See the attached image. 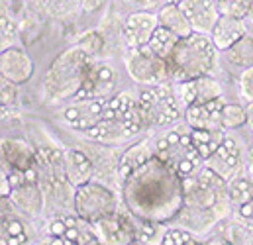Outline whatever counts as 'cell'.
Here are the masks:
<instances>
[{"instance_id":"cell-1","label":"cell","mask_w":253,"mask_h":245,"mask_svg":"<svg viewBox=\"0 0 253 245\" xmlns=\"http://www.w3.org/2000/svg\"><path fill=\"white\" fill-rule=\"evenodd\" d=\"M127 212L149 222H173L185 206L183 179L157 155L122 183Z\"/></svg>"},{"instance_id":"cell-2","label":"cell","mask_w":253,"mask_h":245,"mask_svg":"<svg viewBox=\"0 0 253 245\" xmlns=\"http://www.w3.org/2000/svg\"><path fill=\"white\" fill-rule=\"evenodd\" d=\"M218 61V47L214 45L210 36L192 34L189 38H181L173 55L169 57L171 81L187 82L192 79H200L212 75Z\"/></svg>"},{"instance_id":"cell-3","label":"cell","mask_w":253,"mask_h":245,"mask_svg":"<svg viewBox=\"0 0 253 245\" xmlns=\"http://www.w3.org/2000/svg\"><path fill=\"white\" fill-rule=\"evenodd\" d=\"M92 57H88L83 49L77 45L65 49L59 53L53 63L49 65L45 77H43V94L51 102H61V100H73L77 92L83 86L86 67Z\"/></svg>"},{"instance_id":"cell-4","label":"cell","mask_w":253,"mask_h":245,"mask_svg":"<svg viewBox=\"0 0 253 245\" xmlns=\"http://www.w3.org/2000/svg\"><path fill=\"white\" fill-rule=\"evenodd\" d=\"M137 106L145 127L171 125L181 118V100L173 82L143 88L137 96Z\"/></svg>"},{"instance_id":"cell-5","label":"cell","mask_w":253,"mask_h":245,"mask_svg":"<svg viewBox=\"0 0 253 245\" xmlns=\"http://www.w3.org/2000/svg\"><path fill=\"white\" fill-rule=\"evenodd\" d=\"M155 155L165 161L181 179L194 177L204 165V159L194 147L190 133L169 131L155 143Z\"/></svg>"},{"instance_id":"cell-6","label":"cell","mask_w":253,"mask_h":245,"mask_svg":"<svg viewBox=\"0 0 253 245\" xmlns=\"http://www.w3.org/2000/svg\"><path fill=\"white\" fill-rule=\"evenodd\" d=\"M124 67L133 82H139L145 86L173 82L169 61L159 57L149 45L137 47V49H127L126 57H124Z\"/></svg>"},{"instance_id":"cell-7","label":"cell","mask_w":253,"mask_h":245,"mask_svg":"<svg viewBox=\"0 0 253 245\" xmlns=\"http://www.w3.org/2000/svg\"><path fill=\"white\" fill-rule=\"evenodd\" d=\"M118 212V200L116 194L100 183L81 184L75 190V214L83 220V222H96L104 216H110Z\"/></svg>"},{"instance_id":"cell-8","label":"cell","mask_w":253,"mask_h":245,"mask_svg":"<svg viewBox=\"0 0 253 245\" xmlns=\"http://www.w3.org/2000/svg\"><path fill=\"white\" fill-rule=\"evenodd\" d=\"M96 242L102 245H133L137 244V218L133 214L114 212L90 224Z\"/></svg>"},{"instance_id":"cell-9","label":"cell","mask_w":253,"mask_h":245,"mask_svg":"<svg viewBox=\"0 0 253 245\" xmlns=\"http://www.w3.org/2000/svg\"><path fill=\"white\" fill-rule=\"evenodd\" d=\"M114 84H116V75L110 65L102 61H96L94 57L90 59L84 81L81 90L71 102H81V100H94V98H108L114 94Z\"/></svg>"},{"instance_id":"cell-10","label":"cell","mask_w":253,"mask_h":245,"mask_svg":"<svg viewBox=\"0 0 253 245\" xmlns=\"http://www.w3.org/2000/svg\"><path fill=\"white\" fill-rule=\"evenodd\" d=\"M159 16L147 10H139V12H131L127 14V18L122 24L120 30V38L124 41L127 49H137V47H145L149 45L153 34L159 28Z\"/></svg>"},{"instance_id":"cell-11","label":"cell","mask_w":253,"mask_h":245,"mask_svg":"<svg viewBox=\"0 0 253 245\" xmlns=\"http://www.w3.org/2000/svg\"><path fill=\"white\" fill-rule=\"evenodd\" d=\"M204 167L212 169L216 175H220L224 181H232L238 175H242L244 167V157H242V147L236 137L226 135L222 145L204 161Z\"/></svg>"},{"instance_id":"cell-12","label":"cell","mask_w":253,"mask_h":245,"mask_svg":"<svg viewBox=\"0 0 253 245\" xmlns=\"http://www.w3.org/2000/svg\"><path fill=\"white\" fill-rule=\"evenodd\" d=\"M108 98H94V100H81V102H71L63 112V118L67 125L75 131L88 133L94 129L104 118Z\"/></svg>"},{"instance_id":"cell-13","label":"cell","mask_w":253,"mask_h":245,"mask_svg":"<svg viewBox=\"0 0 253 245\" xmlns=\"http://www.w3.org/2000/svg\"><path fill=\"white\" fill-rule=\"evenodd\" d=\"M38 184L42 186L43 192H47L51 186L67 181L65 175V157L61 149H51V147H40L36 153V163H34Z\"/></svg>"},{"instance_id":"cell-14","label":"cell","mask_w":253,"mask_h":245,"mask_svg":"<svg viewBox=\"0 0 253 245\" xmlns=\"http://www.w3.org/2000/svg\"><path fill=\"white\" fill-rule=\"evenodd\" d=\"M175 90H177V96L185 108L192 106V104L212 102L216 98H222V94H224L222 84L210 75L200 77V79H192L187 82H177Z\"/></svg>"},{"instance_id":"cell-15","label":"cell","mask_w":253,"mask_h":245,"mask_svg":"<svg viewBox=\"0 0 253 245\" xmlns=\"http://www.w3.org/2000/svg\"><path fill=\"white\" fill-rule=\"evenodd\" d=\"M179 6L189 18L194 34L212 36V30L222 16L218 10V0H183Z\"/></svg>"},{"instance_id":"cell-16","label":"cell","mask_w":253,"mask_h":245,"mask_svg":"<svg viewBox=\"0 0 253 245\" xmlns=\"http://www.w3.org/2000/svg\"><path fill=\"white\" fill-rule=\"evenodd\" d=\"M10 202L14 210L28 220H38L45 210V194L38 183L26 181L20 186H16L10 194Z\"/></svg>"},{"instance_id":"cell-17","label":"cell","mask_w":253,"mask_h":245,"mask_svg":"<svg viewBox=\"0 0 253 245\" xmlns=\"http://www.w3.org/2000/svg\"><path fill=\"white\" fill-rule=\"evenodd\" d=\"M0 75L14 84H26L34 77V63L20 47L0 51Z\"/></svg>"},{"instance_id":"cell-18","label":"cell","mask_w":253,"mask_h":245,"mask_svg":"<svg viewBox=\"0 0 253 245\" xmlns=\"http://www.w3.org/2000/svg\"><path fill=\"white\" fill-rule=\"evenodd\" d=\"M224 100L216 98L204 104H192L185 108V120L192 129H224L222 127V108Z\"/></svg>"},{"instance_id":"cell-19","label":"cell","mask_w":253,"mask_h":245,"mask_svg":"<svg viewBox=\"0 0 253 245\" xmlns=\"http://www.w3.org/2000/svg\"><path fill=\"white\" fill-rule=\"evenodd\" d=\"M63 157L67 181L75 188L92 181V177L96 175V169H94L92 159L84 151H81V149H63Z\"/></svg>"},{"instance_id":"cell-20","label":"cell","mask_w":253,"mask_h":245,"mask_svg":"<svg viewBox=\"0 0 253 245\" xmlns=\"http://www.w3.org/2000/svg\"><path fill=\"white\" fill-rule=\"evenodd\" d=\"M36 153L28 141L24 139H4L2 141V163L16 171H28L36 163Z\"/></svg>"},{"instance_id":"cell-21","label":"cell","mask_w":253,"mask_h":245,"mask_svg":"<svg viewBox=\"0 0 253 245\" xmlns=\"http://www.w3.org/2000/svg\"><path fill=\"white\" fill-rule=\"evenodd\" d=\"M248 36L246 20H236L228 16H220L216 28L212 30V41L218 47V51H228L232 45H236L242 38Z\"/></svg>"},{"instance_id":"cell-22","label":"cell","mask_w":253,"mask_h":245,"mask_svg":"<svg viewBox=\"0 0 253 245\" xmlns=\"http://www.w3.org/2000/svg\"><path fill=\"white\" fill-rule=\"evenodd\" d=\"M173 222H177V228H183V230L190 232L192 236H198V234L210 232L212 226L216 222H220V220H218L214 210H202V208L183 206V210L179 212V216Z\"/></svg>"},{"instance_id":"cell-23","label":"cell","mask_w":253,"mask_h":245,"mask_svg":"<svg viewBox=\"0 0 253 245\" xmlns=\"http://www.w3.org/2000/svg\"><path fill=\"white\" fill-rule=\"evenodd\" d=\"M155 157V147L145 139V141H137L133 145H129L126 151L120 155V167H118V179H120V184L126 181L127 177L143 167L147 161H151Z\"/></svg>"},{"instance_id":"cell-24","label":"cell","mask_w":253,"mask_h":245,"mask_svg":"<svg viewBox=\"0 0 253 245\" xmlns=\"http://www.w3.org/2000/svg\"><path fill=\"white\" fill-rule=\"evenodd\" d=\"M75 190L77 188L69 181L51 186L47 192H43L45 194V210L43 212L55 210V218L75 214Z\"/></svg>"},{"instance_id":"cell-25","label":"cell","mask_w":253,"mask_h":245,"mask_svg":"<svg viewBox=\"0 0 253 245\" xmlns=\"http://www.w3.org/2000/svg\"><path fill=\"white\" fill-rule=\"evenodd\" d=\"M157 16H159V24H161L163 28L171 30L173 34H177L179 38H189V36L194 34L189 18L185 16V12L181 10L179 4L165 2V6L157 12Z\"/></svg>"},{"instance_id":"cell-26","label":"cell","mask_w":253,"mask_h":245,"mask_svg":"<svg viewBox=\"0 0 253 245\" xmlns=\"http://www.w3.org/2000/svg\"><path fill=\"white\" fill-rule=\"evenodd\" d=\"M190 135H192L194 147L198 149L200 157L206 161L222 145V141L226 139L228 133H226V129H192Z\"/></svg>"},{"instance_id":"cell-27","label":"cell","mask_w":253,"mask_h":245,"mask_svg":"<svg viewBox=\"0 0 253 245\" xmlns=\"http://www.w3.org/2000/svg\"><path fill=\"white\" fill-rule=\"evenodd\" d=\"M228 61L232 63L234 67L246 71V69H252L253 67V38L252 36H246L242 38L236 45H232L228 51Z\"/></svg>"},{"instance_id":"cell-28","label":"cell","mask_w":253,"mask_h":245,"mask_svg":"<svg viewBox=\"0 0 253 245\" xmlns=\"http://www.w3.org/2000/svg\"><path fill=\"white\" fill-rule=\"evenodd\" d=\"M179 40H181V38H179L177 34H173L171 30H167V28L159 26V28H157V32L153 34L151 41H149V47H151L159 57H163V59H167V61H169V57L173 55V51H175V47H177Z\"/></svg>"},{"instance_id":"cell-29","label":"cell","mask_w":253,"mask_h":245,"mask_svg":"<svg viewBox=\"0 0 253 245\" xmlns=\"http://www.w3.org/2000/svg\"><path fill=\"white\" fill-rule=\"evenodd\" d=\"M167 230L161 222H149L137 218V244L141 245H161Z\"/></svg>"},{"instance_id":"cell-30","label":"cell","mask_w":253,"mask_h":245,"mask_svg":"<svg viewBox=\"0 0 253 245\" xmlns=\"http://www.w3.org/2000/svg\"><path fill=\"white\" fill-rule=\"evenodd\" d=\"M26 242H28V232L24 222L18 218H2L0 245H24Z\"/></svg>"},{"instance_id":"cell-31","label":"cell","mask_w":253,"mask_h":245,"mask_svg":"<svg viewBox=\"0 0 253 245\" xmlns=\"http://www.w3.org/2000/svg\"><path fill=\"white\" fill-rule=\"evenodd\" d=\"M228 192H230V198L236 206H242L246 202H252L253 200V181H250L248 177L244 175H238L236 179H232L228 183Z\"/></svg>"},{"instance_id":"cell-32","label":"cell","mask_w":253,"mask_h":245,"mask_svg":"<svg viewBox=\"0 0 253 245\" xmlns=\"http://www.w3.org/2000/svg\"><path fill=\"white\" fill-rule=\"evenodd\" d=\"M242 125H248V112L240 104H224L222 108V127L228 129H238Z\"/></svg>"},{"instance_id":"cell-33","label":"cell","mask_w":253,"mask_h":245,"mask_svg":"<svg viewBox=\"0 0 253 245\" xmlns=\"http://www.w3.org/2000/svg\"><path fill=\"white\" fill-rule=\"evenodd\" d=\"M218 10L222 16L248 20L252 14V0H218Z\"/></svg>"},{"instance_id":"cell-34","label":"cell","mask_w":253,"mask_h":245,"mask_svg":"<svg viewBox=\"0 0 253 245\" xmlns=\"http://www.w3.org/2000/svg\"><path fill=\"white\" fill-rule=\"evenodd\" d=\"M104 36L100 34V32H96V30H88V32H84L79 40H77V47L79 49H83L88 57H96L102 49H104Z\"/></svg>"},{"instance_id":"cell-35","label":"cell","mask_w":253,"mask_h":245,"mask_svg":"<svg viewBox=\"0 0 253 245\" xmlns=\"http://www.w3.org/2000/svg\"><path fill=\"white\" fill-rule=\"evenodd\" d=\"M16 86L18 84H14V82H10L6 79H2V82H0V92H2L0 102H2V116L4 118L10 116L12 112H16L18 106H20V96H18Z\"/></svg>"},{"instance_id":"cell-36","label":"cell","mask_w":253,"mask_h":245,"mask_svg":"<svg viewBox=\"0 0 253 245\" xmlns=\"http://www.w3.org/2000/svg\"><path fill=\"white\" fill-rule=\"evenodd\" d=\"M0 26H2V34H0L2 49L16 47V41H18V28H16L14 20H12L8 14H4L2 20H0Z\"/></svg>"},{"instance_id":"cell-37","label":"cell","mask_w":253,"mask_h":245,"mask_svg":"<svg viewBox=\"0 0 253 245\" xmlns=\"http://www.w3.org/2000/svg\"><path fill=\"white\" fill-rule=\"evenodd\" d=\"M190 240H192V234L190 232L183 230V228H171V230H167V234H165L161 245H185L189 244Z\"/></svg>"},{"instance_id":"cell-38","label":"cell","mask_w":253,"mask_h":245,"mask_svg":"<svg viewBox=\"0 0 253 245\" xmlns=\"http://www.w3.org/2000/svg\"><path fill=\"white\" fill-rule=\"evenodd\" d=\"M240 96L248 102H253V67L242 71L240 77Z\"/></svg>"},{"instance_id":"cell-39","label":"cell","mask_w":253,"mask_h":245,"mask_svg":"<svg viewBox=\"0 0 253 245\" xmlns=\"http://www.w3.org/2000/svg\"><path fill=\"white\" fill-rule=\"evenodd\" d=\"M238 222L244 224L253 234V200L242 204V206H238Z\"/></svg>"},{"instance_id":"cell-40","label":"cell","mask_w":253,"mask_h":245,"mask_svg":"<svg viewBox=\"0 0 253 245\" xmlns=\"http://www.w3.org/2000/svg\"><path fill=\"white\" fill-rule=\"evenodd\" d=\"M49 236L51 238H65V232L69 230V226H67V222H65V218H53L51 222H49Z\"/></svg>"},{"instance_id":"cell-41","label":"cell","mask_w":253,"mask_h":245,"mask_svg":"<svg viewBox=\"0 0 253 245\" xmlns=\"http://www.w3.org/2000/svg\"><path fill=\"white\" fill-rule=\"evenodd\" d=\"M14 186H12V181L8 177V167L2 163V175H0V196L2 198H10Z\"/></svg>"},{"instance_id":"cell-42","label":"cell","mask_w":253,"mask_h":245,"mask_svg":"<svg viewBox=\"0 0 253 245\" xmlns=\"http://www.w3.org/2000/svg\"><path fill=\"white\" fill-rule=\"evenodd\" d=\"M104 4H106V0H81V8H83V12H86V14L98 12Z\"/></svg>"},{"instance_id":"cell-43","label":"cell","mask_w":253,"mask_h":245,"mask_svg":"<svg viewBox=\"0 0 253 245\" xmlns=\"http://www.w3.org/2000/svg\"><path fill=\"white\" fill-rule=\"evenodd\" d=\"M246 112H248V125H250V129L253 131V102H248Z\"/></svg>"},{"instance_id":"cell-44","label":"cell","mask_w":253,"mask_h":245,"mask_svg":"<svg viewBox=\"0 0 253 245\" xmlns=\"http://www.w3.org/2000/svg\"><path fill=\"white\" fill-rule=\"evenodd\" d=\"M248 169L253 173V145L250 147V151H248Z\"/></svg>"},{"instance_id":"cell-45","label":"cell","mask_w":253,"mask_h":245,"mask_svg":"<svg viewBox=\"0 0 253 245\" xmlns=\"http://www.w3.org/2000/svg\"><path fill=\"white\" fill-rule=\"evenodd\" d=\"M49 245H69V244H67V240H65V238H51Z\"/></svg>"},{"instance_id":"cell-46","label":"cell","mask_w":253,"mask_h":245,"mask_svg":"<svg viewBox=\"0 0 253 245\" xmlns=\"http://www.w3.org/2000/svg\"><path fill=\"white\" fill-rule=\"evenodd\" d=\"M185 245H204V244H198V242H194V238H192L189 244H185Z\"/></svg>"},{"instance_id":"cell-47","label":"cell","mask_w":253,"mask_h":245,"mask_svg":"<svg viewBox=\"0 0 253 245\" xmlns=\"http://www.w3.org/2000/svg\"><path fill=\"white\" fill-rule=\"evenodd\" d=\"M86 245H102L100 242H90V244H86Z\"/></svg>"},{"instance_id":"cell-48","label":"cell","mask_w":253,"mask_h":245,"mask_svg":"<svg viewBox=\"0 0 253 245\" xmlns=\"http://www.w3.org/2000/svg\"><path fill=\"white\" fill-rule=\"evenodd\" d=\"M43 245H49V244H43Z\"/></svg>"}]
</instances>
